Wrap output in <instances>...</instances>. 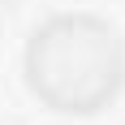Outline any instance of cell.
<instances>
[{
  "label": "cell",
  "mask_w": 125,
  "mask_h": 125,
  "mask_svg": "<svg viewBox=\"0 0 125 125\" xmlns=\"http://www.w3.org/2000/svg\"><path fill=\"white\" fill-rule=\"evenodd\" d=\"M125 48L116 30L86 13H65L35 30L26 48V78L43 104L61 112H95L116 95Z\"/></svg>",
  "instance_id": "6da1fadb"
}]
</instances>
